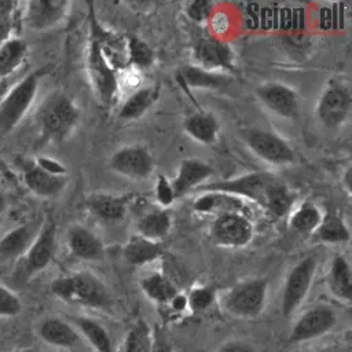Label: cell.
Instances as JSON below:
<instances>
[{"label":"cell","instance_id":"obj_1","mask_svg":"<svg viewBox=\"0 0 352 352\" xmlns=\"http://www.w3.org/2000/svg\"><path fill=\"white\" fill-rule=\"evenodd\" d=\"M201 191H220L249 199L275 217L287 214L294 204V194L289 186L268 172H250L234 179L206 183Z\"/></svg>","mask_w":352,"mask_h":352},{"label":"cell","instance_id":"obj_2","mask_svg":"<svg viewBox=\"0 0 352 352\" xmlns=\"http://www.w3.org/2000/svg\"><path fill=\"white\" fill-rule=\"evenodd\" d=\"M51 292L66 304L109 309L111 294L103 280L89 271H77L59 276L51 282Z\"/></svg>","mask_w":352,"mask_h":352},{"label":"cell","instance_id":"obj_3","mask_svg":"<svg viewBox=\"0 0 352 352\" xmlns=\"http://www.w3.org/2000/svg\"><path fill=\"white\" fill-rule=\"evenodd\" d=\"M80 118L76 103L65 92L50 94L36 113V122L41 135L54 142L67 139L74 131Z\"/></svg>","mask_w":352,"mask_h":352},{"label":"cell","instance_id":"obj_4","mask_svg":"<svg viewBox=\"0 0 352 352\" xmlns=\"http://www.w3.org/2000/svg\"><path fill=\"white\" fill-rule=\"evenodd\" d=\"M88 77L98 100L111 107L117 102L118 95V77L114 65L104 54L99 34L92 28V37L89 41L87 56Z\"/></svg>","mask_w":352,"mask_h":352},{"label":"cell","instance_id":"obj_5","mask_svg":"<svg viewBox=\"0 0 352 352\" xmlns=\"http://www.w3.org/2000/svg\"><path fill=\"white\" fill-rule=\"evenodd\" d=\"M43 77L41 70H36L14 84L0 100V132H11L32 107Z\"/></svg>","mask_w":352,"mask_h":352},{"label":"cell","instance_id":"obj_6","mask_svg":"<svg viewBox=\"0 0 352 352\" xmlns=\"http://www.w3.org/2000/svg\"><path fill=\"white\" fill-rule=\"evenodd\" d=\"M267 290L268 283L264 278L239 282L223 296V308L232 316L241 319H254L265 307Z\"/></svg>","mask_w":352,"mask_h":352},{"label":"cell","instance_id":"obj_7","mask_svg":"<svg viewBox=\"0 0 352 352\" xmlns=\"http://www.w3.org/2000/svg\"><path fill=\"white\" fill-rule=\"evenodd\" d=\"M318 260L314 254L302 257L289 271L280 293V312L285 318L293 315L304 302L315 278Z\"/></svg>","mask_w":352,"mask_h":352},{"label":"cell","instance_id":"obj_8","mask_svg":"<svg viewBox=\"0 0 352 352\" xmlns=\"http://www.w3.org/2000/svg\"><path fill=\"white\" fill-rule=\"evenodd\" d=\"M243 140L254 155L268 164L282 166L296 161V153L289 142L272 131L252 128L243 132Z\"/></svg>","mask_w":352,"mask_h":352},{"label":"cell","instance_id":"obj_9","mask_svg":"<svg viewBox=\"0 0 352 352\" xmlns=\"http://www.w3.org/2000/svg\"><path fill=\"white\" fill-rule=\"evenodd\" d=\"M352 109V96L349 88L338 81H330L322 91L316 103V118L327 128L342 126Z\"/></svg>","mask_w":352,"mask_h":352},{"label":"cell","instance_id":"obj_10","mask_svg":"<svg viewBox=\"0 0 352 352\" xmlns=\"http://www.w3.org/2000/svg\"><path fill=\"white\" fill-rule=\"evenodd\" d=\"M210 234L220 246L241 248L252 241L254 228L245 213L228 212L216 216L210 226Z\"/></svg>","mask_w":352,"mask_h":352},{"label":"cell","instance_id":"obj_11","mask_svg":"<svg viewBox=\"0 0 352 352\" xmlns=\"http://www.w3.org/2000/svg\"><path fill=\"white\" fill-rule=\"evenodd\" d=\"M337 324V314L330 305H315L307 309L290 329L289 342H304L324 336Z\"/></svg>","mask_w":352,"mask_h":352},{"label":"cell","instance_id":"obj_12","mask_svg":"<svg viewBox=\"0 0 352 352\" xmlns=\"http://www.w3.org/2000/svg\"><path fill=\"white\" fill-rule=\"evenodd\" d=\"M192 59L195 66L209 72L223 73L235 69V54L232 48L213 36H201L194 43Z\"/></svg>","mask_w":352,"mask_h":352},{"label":"cell","instance_id":"obj_13","mask_svg":"<svg viewBox=\"0 0 352 352\" xmlns=\"http://www.w3.org/2000/svg\"><path fill=\"white\" fill-rule=\"evenodd\" d=\"M109 164L116 173L132 180L147 179L154 169V158L150 150L140 144L118 148Z\"/></svg>","mask_w":352,"mask_h":352},{"label":"cell","instance_id":"obj_14","mask_svg":"<svg viewBox=\"0 0 352 352\" xmlns=\"http://www.w3.org/2000/svg\"><path fill=\"white\" fill-rule=\"evenodd\" d=\"M258 100L274 114L294 120L300 114V96L289 85L279 81H268L256 88Z\"/></svg>","mask_w":352,"mask_h":352},{"label":"cell","instance_id":"obj_15","mask_svg":"<svg viewBox=\"0 0 352 352\" xmlns=\"http://www.w3.org/2000/svg\"><path fill=\"white\" fill-rule=\"evenodd\" d=\"M69 8L70 3L63 0H30L25 3L22 18L32 30H48L66 18Z\"/></svg>","mask_w":352,"mask_h":352},{"label":"cell","instance_id":"obj_16","mask_svg":"<svg viewBox=\"0 0 352 352\" xmlns=\"http://www.w3.org/2000/svg\"><path fill=\"white\" fill-rule=\"evenodd\" d=\"M56 249V227L47 221L37 232L34 241L23 256V268L26 275H34L45 270L54 258Z\"/></svg>","mask_w":352,"mask_h":352},{"label":"cell","instance_id":"obj_17","mask_svg":"<svg viewBox=\"0 0 352 352\" xmlns=\"http://www.w3.org/2000/svg\"><path fill=\"white\" fill-rule=\"evenodd\" d=\"M66 243L69 252L76 258L84 261H100L104 257V246L102 239L81 224H73L69 227Z\"/></svg>","mask_w":352,"mask_h":352},{"label":"cell","instance_id":"obj_18","mask_svg":"<svg viewBox=\"0 0 352 352\" xmlns=\"http://www.w3.org/2000/svg\"><path fill=\"white\" fill-rule=\"evenodd\" d=\"M213 175V169L209 164L198 158H186L180 162L175 179L170 182L175 197L180 198L190 192L192 188H198Z\"/></svg>","mask_w":352,"mask_h":352},{"label":"cell","instance_id":"obj_19","mask_svg":"<svg viewBox=\"0 0 352 352\" xmlns=\"http://www.w3.org/2000/svg\"><path fill=\"white\" fill-rule=\"evenodd\" d=\"M22 179L25 186L43 198L56 197L66 186V176H56L41 169L34 161L23 166Z\"/></svg>","mask_w":352,"mask_h":352},{"label":"cell","instance_id":"obj_20","mask_svg":"<svg viewBox=\"0 0 352 352\" xmlns=\"http://www.w3.org/2000/svg\"><path fill=\"white\" fill-rule=\"evenodd\" d=\"M38 337L56 348H73L80 341V334L74 326L60 318H45L37 327Z\"/></svg>","mask_w":352,"mask_h":352},{"label":"cell","instance_id":"obj_21","mask_svg":"<svg viewBox=\"0 0 352 352\" xmlns=\"http://www.w3.org/2000/svg\"><path fill=\"white\" fill-rule=\"evenodd\" d=\"M327 287L331 294L345 304L352 301V271L349 261L342 254H336L331 258L327 276Z\"/></svg>","mask_w":352,"mask_h":352},{"label":"cell","instance_id":"obj_22","mask_svg":"<svg viewBox=\"0 0 352 352\" xmlns=\"http://www.w3.org/2000/svg\"><path fill=\"white\" fill-rule=\"evenodd\" d=\"M184 132L201 144H213L220 132V124L210 111H195L183 121Z\"/></svg>","mask_w":352,"mask_h":352},{"label":"cell","instance_id":"obj_23","mask_svg":"<svg viewBox=\"0 0 352 352\" xmlns=\"http://www.w3.org/2000/svg\"><path fill=\"white\" fill-rule=\"evenodd\" d=\"M37 232L33 224H21L8 230L0 236V257L11 260L23 257Z\"/></svg>","mask_w":352,"mask_h":352},{"label":"cell","instance_id":"obj_24","mask_svg":"<svg viewBox=\"0 0 352 352\" xmlns=\"http://www.w3.org/2000/svg\"><path fill=\"white\" fill-rule=\"evenodd\" d=\"M89 212L104 223H117L124 219L126 213V201L122 197L98 192L92 194L87 199Z\"/></svg>","mask_w":352,"mask_h":352},{"label":"cell","instance_id":"obj_25","mask_svg":"<svg viewBox=\"0 0 352 352\" xmlns=\"http://www.w3.org/2000/svg\"><path fill=\"white\" fill-rule=\"evenodd\" d=\"M194 210L199 213H216V216L228 212H243V201L235 195L220 191H202L192 202Z\"/></svg>","mask_w":352,"mask_h":352},{"label":"cell","instance_id":"obj_26","mask_svg":"<svg viewBox=\"0 0 352 352\" xmlns=\"http://www.w3.org/2000/svg\"><path fill=\"white\" fill-rule=\"evenodd\" d=\"M160 98L158 85L142 87L129 95L121 104L118 118L124 121H133L140 118Z\"/></svg>","mask_w":352,"mask_h":352},{"label":"cell","instance_id":"obj_27","mask_svg":"<svg viewBox=\"0 0 352 352\" xmlns=\"http://www.w3.org/2000/svg\"><path fill=\"white\" fill-rule=\"evenodd\" d=\"M165 250L166 249L161 242L136 235L125 243L122 254L128 263L133 265H143L162 257Z\"/></svg>","mask_w":352,"mask_h":352},{"label":"cell","instance_id":"obj_28","mask_svg":"<svg viewBox=\"0 0 352 352\" xmlns=\"http://www.w3.org/2000/svg\"><path fill=\"white\" fill-rule=\"evenodd\" d=\"M179 77L186 87L202 88V89H216L226 87L230 78L224 73L209 72L195 65H186L179 70Z\"/></svg>","mask_w":352,"mask_h":352},{"label":"cell","instance_id":"obj_29","mask_svg":"<svg viewBox=\"0 0 352 352\" xmlns=\"http://www.w3.org/2000/svg\"><path fill=\"white\" fill-rule=\"evenodd\" d=\"M142 292L148 300L160 305H168L179 293L175 283L162 272H151L140 280Z\"/></svg>","mask_w":352,"mask_h":352},{"label":"cell","instance_id":"obj_30","mask_svg":"<svg viewBox=\"0 0 352 352\" xmlns=\"http://www.w3.org/2000/svg\"><path fill=\"white\" fill-rule=\"evenodd\" d=\"M170 227H172V219L165 209L147 212L139 219L136 224L138 235L151 241H158V242H161V239L168 235V232L170 231Z\"/></svg>","mask_w":352,"mask_h":352},{"label":"cell","instance_id":"obj_31","mask_svg":"<svg viewBox=\"0 0 352 352\" xmlns=\"http://www.w3.org/2000/svg\"><path fill=\"white\" fill-rule=\"evenodd\" d=\"M28 44L21 37H10L0 44V80L11 76L25 60Z\"/></svg>","mask_w":352,"mask_h":352},{"label":"cell","instance_id":"obj_32","mask_svg":"<svg viewBox=\"0 0 352 352\" xmlns=\"http://www.w3.org/2000/svg\"><path fill=\"white\" fill-rule=\"evenodd\" d=\"M314 238L323 243H348L351 232L341 216L329 213L323 216L319 227L314 232Z\"/></svg>","mask_w":352,"mask_h":352},{"label":"cell","instance_id":"obj_33","mask_svg":"<svg viewBox=\"0 0 352 352\" xmlns=\"http://www.w3.org/2000/svg\"><path fill=\"white\" fill-rule=\"evenodd\" d=\"M78 331L96 352H113V344L106 327L94 318L80 316L76 320Z\"/></svg>","mask_w":352,"mask_h":352},{"label":"cell","instance_id":"obj_34","mask_svg":"<svg viewBox=\"0 0 352 352\" xmlns=\"http://www.w3.org/2000/svg\"><path fill=\"white\" fill-rule=\"evenodd\" d=\"M322 219L323 214L320 213L319 208L307 201L292 212L289 217V227L298 234H314Z\"/></svg>","mask_w":352,"mask_h":352},{"label":"cell","instance_id":"obj_35","mask_svg":"<svg viewBox=\"0 0 352 352\" xmlns=\"http://www.w3.org/2000/svg\"><path fill=\"white\" fill-rule=\"evenodd\" d=\"M154 334L144 320H138L124 338L122 352H153Z\"/></svg>","mask_w":352,"mask_h":352},{"label":"cell","instance_id":"obj_36","mask_svg":"<svg viewBox=\"0 0 352 352\" xmlns=\"http://www.w3.org/2000/svg\"><path fill=\"white\" fill-rule=\"evenodd\" d=\"M126 58L128 63L139 67L148 69L154 63V51L153 48L136 36H129L126 41Z\"/></svg>","mask_w":352,"mask_h":352},{"label":"cell","instance_id":"obj_37","mask_svg":"<svg viewBox=\"0 0 352 352\" xmlns=\"http://www.w3.org/2000/svg\"><path fill=\"white\" fill-rule=\"evenodd\" d=\"M187 308L192 312H204L210 308L216 300V292L210 286H197L186 296Z\"/></svg>","mask_w":352,"mask_h":352},{"label":"cell","instance_id":"obj_38","mask_svg":"<svg viewBox=\"0 0 352 352\" xmlns=\"http://www.w3.org/2000/svg\"><path fill=\"white\" fill-rule=\"evenodd\" d=\"M18 3L11 0H0V44L11 37Z\"/></svg>","mask_w":352,"mask_h":352},{"label":"cell","instance_id":"obj_39","mask_svg":"<svg viewBox=\"0 0 352 352\" xmlns=\"http://www.w3.org/2000/svg\"><path fill=\"white\" fill-rule=\"evenodd\" d=\"M22 312L19 297L8 287L0 285V318H14Z\"/></svg>","mask_w":352,"mask_h":352},{"label":"cell","instance_id":"obj_40","mask_svg":"<svg viewBox=\"0 0 352 352\" xmlns=\"http://www.w3.org/2000/svg\"><path fill=\"white\" fill-rule=\"evenodd\" d=\"M213 12V3L208 0H194L187 4L186 14L195 23H205Z\"/></svg>","mask_w":352,"mask_h":352},{"label":"cell","instance_id":"obj_41","mask_svg":"<svg viewBox=\"0 0 352 352\" xmlns=\"http://www.w3.org/2000/svg\"><path fill=\"white\" fill-rule=\"evenodd\" d=\"M155 198H157L158 204L162 208L170 206L175 202V199H176L173 188H172V184H170V182L164 175H158L157 176V180H155Z\"/></svg>","mask_w":352,"mask_h":352},{"label":"cell","instance_id":"obj_42","mask_svg":"<svg viewBox=\"0 0 352 352\" xmlns=\"http://www.w3.org/2000/svg\"><path fill=\"white\" fill-rule=\"evenodd\" d=\"M34 162L44 169L48 173L56 175V176H66V168L56 160L50 158V157H38L34 160Z\"/></svg>","mask_w":352,"mask_h":352},{"label":"cell","instance_id":"obj_43","mask_svg":"<svg viewBox=\"0 0 352 352\" xmlns=\"http://www.w3.org/2000/svg\"><path fill=\"white\" fill-rule=\"evenodd\" d=\"M216 352H257V349L245 341H227L217 348Z\"/></svg>","mask_w":352,"mask_h":352},{"label":"cell","instance_id":"obj_44","mask_svg":"<svg viewBox=\"0 0 352 352\" xmlns=\"http://www.w3.org/2000/svg\"><path fill=\"white\" fill-rule=\"evenodd\" d=\"M153 352H173L170 341H168V338H165V336L158 331L154 334Z\"/></svg>","mask_w":352,"mask_h":352},{"label":"cell","instance_id":"obj_45","mask_svg":"<svg viewBox=\"0 0 352 352\" xmlns=\"http://www.w3.org/2000/svg\"><path fill=\"white\" fill-rule=\"evenodd\" d=\"M173 311H184L186 308H187V298H186V296L184 294H182V293H177L173 298H172V301L168 304Z\"/></svg>","mask_w":352,"mask_h":352},{"label":"cell","instance_id":"obj_46","mask_svg":"<svg viewBox=\"0 0 352 352\" xmlns=\"http://www.w3.org/2000/svg\"><path fill=\"white\" fill-rule=\"evenodd\" d=\"M12 352H33L30 349H19V351H12Z\"/></svg>","mask_w":352,"mask_h":352}]
</instances>
